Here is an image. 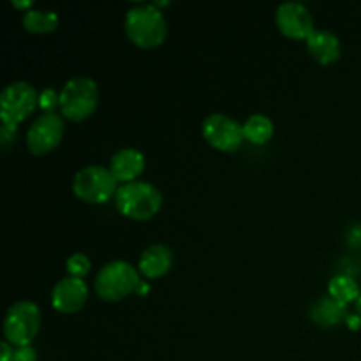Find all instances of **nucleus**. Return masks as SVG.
Listing matches in <instances>:
<instances>
[{"label":"nucleus","mask_w":361,"mask_h":361,"mask_svg":"<svg viewBox=\"0 0 361 361\" xmlns=\"http://www.w3.org/2000/svg\"><path fill=\"white\" fill-rule=\"evenodd\" d=\"M67 271H69V275H73V277H85V275L90 271L92 268V261L88 259L87 254L83 252H76L73 254L71 257H67Z\"/></svg>","instance_id":"19"},{"label":"nucleus","mask_w":361,"mask_h":361,"mask_svg":"<svg viewBox=\"0 0 361 361\" xmlns=\"http://www.w3.org/2000/svg\"><path fill=\"white\" fill-rule=\"evenodd\" d=\"M41 328V309L30 300L14 302L4 317V335L9 344L30 345L32 338Z\"/></svg>","instance_id":"5"},{"label":"nucleus","mask_w":361,"mask_h":361,"mask_svg":"<svg viewBox=\"0 0 361 361\" xmlns=\"http://www.w3.org/2000/svg\"><path fill=\"white\" fill-rule=\"evenodd\" d=\"M63 118L56 111H42L27 130V147L34 155L48 154L62 141Z\"/></svg>","instance_id":"9"},{"label":"nucleus","mask_w":361,"mask_h":361,"mask_svg":"<svg viewBox=\"0 0 361 361\" xmlns=\"http://www.w3.org/2000/svg\"><path fill=\"white\" fill-rule=\"evenodd\" d=\"M310 317L316 321L317 324L323 326H334V324L341 323L342 319L348 317V305L337 302L335 298L328 296H321L316 300L312 307H310Z\"/></svg>","instance_id":"15"},{"label":"nucleus","mask_w":361,"mask_h":361,"mask_svg":"<svg viewBox=\"0 0 361 361\" xmlns=\"http://www.w3.org/2000/svg\"><path fill=\"white\" fill-rule=\"evenodd\" d=\"M201 133L203 137L222 152H233L243 143L245 134H243V123L226 113H212L201 123Z\"/></svg>","instance_id":"8"},{"label":"nucleus","mask_w":361,"mask_h":361,"mask_svg":"<svg viewBox=\"0 0 361 361\" xmlns=\"http://www.w3.org/2000/svg\"><path fill=\"white\" fill-rule=\"evenodd\" d=\"M118 180L111 169L101 164H88L78 169L73 178V190L80 200L88 203H104L116 192Z\"/></svg>","instance_id":"6"},{"label":"nucleus","mask_w":361,"mask_h":361,"mask_svg":"<svg viewBox=\"0 0 361 361\" xmlns=\"http://www.w3.org/2000/svg\"><path fill=\"white\" fill-rule=\"evenodd\" d=\"M23 25L28 32L35 34L51 32L59 25V13L51 9H27L23 13Z\"/></svg>","instance_id":"18"},{"label":"nucleus","mask_w":361,"mask_h":361,"mask_svg":"<svg viewBox=\"0 0 361 361\" xmlns=\"http://www.w3.org/2000/svg\"><path fill=\"white\" fill-rule=\"evenodd\" d=\"M14 360V349L7 341L0 344V361H13Z\"/></svg>","instance_id":"22"},{"label":"nucleus","mask_w":361,"mask_h":361,"mask_svg":"<svg viewBox=\"0 0 361 361\" xmlns=\"http://www.w3.org/2000/svg\"><path fill=\"white\" fill-rule=\"evenodd\" d=\"M356 310H358V314L361 316V293H360V298L356 300Z\"/></svg>","instance_id":"27"},{"label":"nucleus","mask_w":361,"mask_h":361,"mask_svg":"<svg viewBox=\"0 0 361 361\" xmlns=\"http://www.w3.org/2000/svg\"><path fill=\"white\" fill-rule=\"evenodd\" d=\"M39 108L42 111H56V108L60 109V92H56L51 87L42 88L39 92Z\"/></svg>","instance_id":"20"},{"label":"nucleus","mask_w":361,"mask_h":361,"mask_svg":"<svg viewBox=\"0 0 361 361\" xmlns=\"http://www.w3.org/2000/svg\"><path fill=\"white\" fill-rule=\"evenodd\" d=\"M39 106V92L25 80L11 81L0 92V116L2 123L18 126Z\"/></svg>","instance_id":"7"},{"label":"nucleus","mask_w":361,"mask_h":361,"mask_svg":"<svg viewBox=\"0 0 361 361\" xmlns=\"http://www.w3.org/2000/svg\"><path fill=\"white\" fill-rule=\"evenodd\" d=\"M275 21L282 34L293 39H305L307 41V37L316 30L310 9L300 0H286V2L279 4Z\"/></svg>","instance_id":"10"},{"label":"nucleus","mask_w":361,"mask_h":361,"mask_svg":"<svg viewBox=\"0 0 361 361\" xmlns=\"http://www.w3.org/2000/svg\"><path fill=\"white\" fill-rule=\"evenodd\" d=\"M141 284L140 271L123 259L106 263L95 277V291L102 300L118 302L130 293L137 291Z\"/></svg>","instance_id":"3"},{"label":"nucleus","mask_w":361,"mask_h":361,"mask_svg":"<svg viewBox=\"0 0 361 361\" xmlns=\"http://www.w3.org/2000/svg\"><path fill=\"white\" fill-rule=\"evenodd\" d=\"M13 6L14 7H27V9H30L32 0H13Z\"/></svg>","instance_id":"25"},{"label":"nucleus","mask_w":361,"mask_h":361,"mask_svg":"<svg viewBox=\"0 0 361 361\" xmlns=\"http://www.w3.org/2000/svg\"><path fill=\"white\" fill-rule=\"evenodd\" d=\"M171 249H169L168 245H164V243H154V245L147 247V249L141 252L137 268H140V271L145 277L157 279L162 277V275L171 268Z\"/></svg>","instance_id":"13"},{"label":"nucleus","mask_w":361,"mask_h":361,"mask_svg":"<svg viewBox=\"0 0 361 361\" xmlns=\"http://www.w3.org/2000/svg\"><path fill=\"white\" fill-rule=\"evenodd\" d=\"M345 321H348V326L353 328V330H356V328L361 326V316H360L358 312H356V314H348Z\"/></svg>","instance_id":"24"},{"label":"nucleus","mask_w":361,"mask_h":361,"mask_svg":"<svg viewBox=\"0 0 361 361\" xmlns=\"http://www.w3.org/2000/svg\"><path fill=\"white\" fill-rule=\"evenodd\" d=\"M126 32L136 46L154 48L168 35V21L155 2H137L127 9Z\"/></svg>","instance_id":"1"},{"label":"nucleus","mask_w":361,"mask_h":361,"mask_svg":"<svg viewBox=\"0 0 361 361\" xmlns=\"http://www.w3.org/2000/svg\"><path fill=\"white\" fill-rule=\"evenodd\" d=\"M328 293H330L331 298H335L337 302L348 303L356 302L360 298V286L351 275H345V274H338L335 277H331L330 284H328Z\"/></svg>","instance_id":"17"},{"label":"nucleus","mask_w":361,"mask_h":361,"mask_svg":"<svg viewBox=\"0 0 361 361\" xmlns=\"http://www.w3.org/2000/svg\"><path fill=\"white\" fill-rule=\"evenodd\" d=\"M274 122L270 116L263 115V113H252L247 116L243 122V134L245 140L252 141V143H267L271 136H274Z\"/></svg>","instance_id":"16"},{"label":"nucleus","mask_w":361,"mask_h":361,"mask_svg":"<svg viewBox=\"0 0 361 361\" xmlns=\"http://www.w3.org/2000/svg\"><path fill=\"white\" fill-rule=\"evenodd\" d=\"M13 361H37V353L32 345H20L14 349Z\"/></svg>","instance_id":"21"},{"label":"nucleus","mask_w":361,"mask_h":361,"mask_svg":"<svg viewBox=\"0 0 361 361\" xmlns=\"http://www.w3.org/2000/svg\"><path fill=\"white\" fill-rule=\"evenodd\" d=\"M16 134V126H9V123H2V129H0V136H2V143L7 145L11 141V137Z\"/></svg>","instance_id":"23"},{"label":"nucleus","mask_w":361,"mask_h":361,"mask_svg":"<svg viewBox=\"0 0 361 361\" xmlns=\"http://www.w3.org/2000/svg\"><path fill=\"white\" fill-rule=\"evenodd\" d=\"M148 289H150V288H148L147 282H141V284L137 286V291L136 293H140V295H147Z\"/></svg>","instance_id":"26"},{"label":"nucleus","mask_w":361,"mask_h":361,"mask_svg":"<svg viewBox=\"0 0 361 361\" xmlns=\"http://www.w3.org/2000/svg\"><path fill=\"white\" fill-rule=\"evenodd\" d=\"M88 286L80 277H63L55 284L51 291V303L63 314H74L87 303Z\"/></svg>","instance_id":"11"},{"label":"nucleus","mask_w":361,"mask_h":361,"mask_svg":"<svg viewBox=\"0 0 361 361\" xmlns=\"http://www.w3.org/2000/svg\"><path fill=\"white\" fill-rule=\"evenodd\" d=\"M109 169L118 182H133L137 180L145 169V154L137 148L126 147L115 152L109 161Z\"/></svg>","instance_id":"12"},{"label":"nucleus","mask_w":361,"mask_h":361,"mask_svg":"<svg viewBox=\"0 0 361 361\" xmlns=\"http://www.w3.org/2000/svg\"><path fill=\"white\" fill-rule=\"evenodd\" d=\"M307 49L321 63H331L341 56V39L331 30H314L307 37Z\"/></svg>","instance_id":"14"},{"label":"nucleus","mask_w":361,"mask_h":361,"mask_svg":"<svg viewBox=\"0 0 361 361\" xmlns=\"http://www.w3.org/2000/svg\"><path fill=\"white\" fill-rule=\"evenodd\" d=\"M99 102V87L88 76H73L60 90V113L71 120H85Z\"/></svg>","instance_id":"4"},{"label":"nucleus","mask_w":361,"mask_h":361,"mask_svg":"<svg viewBox=\"0 0 361 361\" xmlns=\"http://www.w3.org/2000/svg\"><path fill=\"white\" fill-rule=\"evenodd\" d=\"M115 204L122 215L136 221L154 217L162 204V194L154 183L145 180L120 183L115 192Z\"/></svg>","instance_id":"2"}]
</instances>
